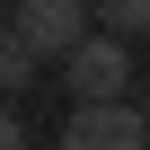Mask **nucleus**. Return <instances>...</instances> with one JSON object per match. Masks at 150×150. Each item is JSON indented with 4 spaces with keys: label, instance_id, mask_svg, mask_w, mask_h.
Wrapping results in <instances>:
<instances>
[{
    "label": "nucleus",
    "instance_id": "obj_1",
    "mask_svg": "<svg viewBox=\"0 0 150 150\" xmlns=\"http://www.w3.org/2000/svg\"><path fill=\"white\" fill-rule=\"evenodd\" d=\"M62 88H71V106H124V88H132V35H80L62 53Z\"/></svg>",
    "mask_w": 150,
    "mask_h": 150
},
{
    "label": "nucleus",
    "instance_id": "obj_2",
    "mask_svg": "<svg viewBox=\"0 0 150 150\" xmlns=\"http://www.w3.org/2000/svg\"><path fill=\"white\" fill-rule=\"evenodd\" d=\"M9 18H18V35H27V44H35L44 62H62L71 44L88 35V18H97V0H18Z\"/></svg>",
    "mask_w": 150,
    "mask_h": 150
},
{
    "label": "nucleus",
    "instance_id": "obj_3",
    "mask_svg": "<svg viewBox=\"0 0 150 150\" xmlns=\"http://www.w3.org/2000/svg\"><path fill=\"white\" fill-rule=\"evenodd\" d=\"M35 62H44V53L18 35V18H0V97H18V88L35 80Z\"/></svg>",
    "mask_w": 150,
    "mask_h": 150
},
{
    "label": "nucleus",
    "instance_id": "obj_4",
    "mask_svg": "<svg viewBox=\"0 0 150 150\" xmlns=\"http://www.w3.org/2000/svg\"><path fill=\"white\" fill-rule=\"evenodd\" d=\"M71 150H115V106H80L71 115Z\"/></svg>",
    "mask_w": 150,
    "mask_h": 150
},
{
    "label": "nucleus",
    "instance_id": "obj_5",
    "mask_svg": "<svg viewBox=\"0 0 150 150\" xmlns=\"http://www.w3.org/2000/svg\"><path fill=\"white\" fill-rule=\"evenodd\" d=\"M97 18L115 35H150V0H97Z\"/></svg>",
    "mask_w": 150,
    "mask_h": 150
},
{
    "label": "nucleus",
    "instance_id": "obj_6",
    "mask_svg": "<svg viewBox=\"0 0 150 150\" xmlns=\"http://www.w3.org/2000/svg\"><path fill=\"white\" fill-rule=\"evenodd\" d=\"M141 106H150V88H141Z\"/></svg>",
    "mask_w": 150,
    "mask_h": 150
}]
</instances>
